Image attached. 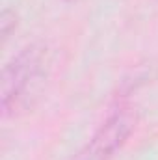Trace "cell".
<instances>
[{
  "instance_id": "cell-1",
  "label": "cell",
  "mask_w": 158,
  "mask_h": 160,
  "mask_svg": "<svg viewBox=\"0 0 158 160\" xmlns=\"http://www.w3.org/2000/svg\"><path fill=\"white\" fill-rule=\"evenodd\" d=\"M47 52L39 45H28L2 69L0 106L4 118H15L39 95L47 78Z\"/></svg>"
},
{
  "instance_id": "cell-2",
  "label": "cell",
  "mask_w": 158,
  "mask_h": 160,
  "mask_svg": "<svg viewBox=\"0 0 158 160\" xmlns=\"http://www.w3.org/2000/svg\"><path fill=\"white\" fill-rule=\"evenodd\" d=\"M136 128V114L128 106H119L97 128L77 160H112L126 145Z\"/></svg>"
},
{
  "instance_id": "cell-3",
  "label": "cell",
  "mask_w": 158,
  "mask_h": 160,
  "mask_svg": "<svg viewBox=\"0 0 158 160\" xmlns=\"http://www.w3.org/2000/svg\"><path fill=\"white\" fill-rule=\"evenodd\" d=\"M15 28H17V15H15L13 9L6 8V9L2 11V17H0V32H2V39H4V43L13 36Z\"/></svg>"
},
{
  "instance_id": "cell-4",
  "label": "cell",
  "mask_w": 158,
  "mask_h": 160,
  "mask_svg": "<svg viewBox=\"0 0 158 160\" xmlns=\"http://www.w3.org/2000/svg\"><path fill=\"white\" fill-rule=\"evenodd\" d=\"M71 2H78V0H71Z\"/></svg>"
}]
</instances>
